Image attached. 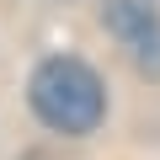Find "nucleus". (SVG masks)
Listing matches in <instances>:
<instances>
[{
  "mask_svg": "<svg viewBox=\"0 0 160 160\" xmlns=\"http://www.w3.org/2000/svg\"><path fill=\"white\" fill-rule=\"evenodd\" d=\"M27 102L32 112L53 128V133H96L102 118H107V91H102V75L80 59H43L32 69V86H27Z\"/></svg>",
  "mask_w": 160,
  "mask_h": 160,
  "instance_id": "obj_1",
  "label": "nucleus"
},
{
  "mask_svg": "<svg viewBox=\"0 0 160 160\" xmlns=\"http://www.w3.org/2000/svg\"><path fill=\"white\" fill-rule=\"evenodd\" d=\"M102 22L118 38V48L128 53V64L139 75L160 80V11L149 6V0H107Z\"/></svg>",
  "mask_w": 160,
  "mask_h": 160,
  "instance_id": "obj_2",
  "label": "nucleus"
},
{
  "mask_svg": "<svg viewBox=\"0 0 160 160\" xmlns=\"http://www.w3.org/2000/svg\"><path fill=\"white\" fill-rule=\"evenodd\" d=\"M22 160H53V155H43V149H32V155H22Z\"/></svg>",
  "mask_w": 160,
  "mask_h": 160,
  "instance_id": "obj_3",
  "label": "nucleus"
}]
</instances>
